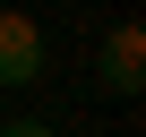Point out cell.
I'll list each match as a JSON object with an SVG mask.
<instances>
[{
    "label": "cell",
    "instance_id": "6da1fadb",
    "mask_svg": "<svg viewBox=\"0 0 146 137\" xmlns=\"http://www.w3.org/2000/svg\"><path fill=\"white\" fill-rule=\"evenodd\" d=\"M43 77V26L0 9V86H35Z\"/></svg>",
    "mask_w": 146,
    "mask_h": 137
},
{
    "label": "cell",
    "instance_id": "7a4b0ae2",
    "mask_svg": "<svg viewBox=\"0 0 146 137\" xmlns=\"http://www.w3.org/2000/svg\"><path fill=\"white\" fill-rule=\"evenodd\" d=\"M137 86H146V34L112 26L103 34V94H137Z\"/></svg>",
    "mask_w": 146,
    "mask_h": 137
},
{
    "label": "cell",
    "instance_id": "3957f363",
    "mask_svg": "<svg viewBox=\"0 0 146 137\" xmlns=\"http://www.w3.org/2000/svg\"><path fill=\"white\" fill-rule=\"evenodd\" d=\"M0 137H52L43 120H0Z\"/></svg>",
    "mask_w": 146,
    "mask_h": 137
}]
</instances>
